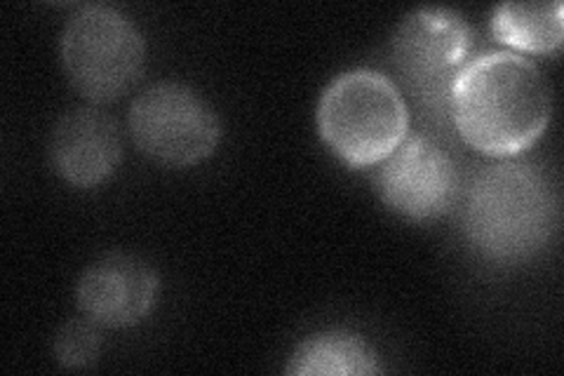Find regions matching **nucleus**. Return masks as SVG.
<instances>
[{"instance_id":"1","label":"nucleus","mask_w":564,"mask_h":376,"mask_svg":"<svg viewBox=\"0 0 564 376\" xmlns=\"http://www.w3.org/2000/svg\"><path fill=\"white\" fill-rule=\"evenodd\" d=\"M449 114L468 147L491 158L527 151L553 114L551 87L541 68L516 52L470 60L449 95Z\"/></svg>"},{"instance_id":"2","label":"nucleus","mask_w":564,"mask_h":376,"mask_svg":"<svg viewBox=\"0 0 564 376\" xmlns=\"http://www.w3.org/2000/svg\"><path fill=\"white\" fill-rule=\"evenodd\" d=\"M462 222L466 238L482 257L524 261L551 243L560 198L543 170L503 160L473 174Z\"/></svg>"},{"instance_id":"3","label":"nucleus","mask_w":564,"mask_h":376,"mask_svg":"<svg viewBox=\"0 0 564 376\" xmlns=\"http://www.w3.org/2000/svg\"><path fill=\"white\" fill-rule=\"evenodd\" d=\"M317 130L350 168L383 163L410 132V109L391 78L369 68L334 78L317 104Z\"/></svg>"},{"instance_id":"4","label":"nucleus","mask_w":564,"mask_h":376,"mask_svg":"<svg viewBox=\"0 0 564 376\" xmlns=\"http://www.w3.org/2000/svg\"><path fill=\"white\" fill-rule=\"evenodd\" d=\"M62 62L70 85L83 97L97 104L113 101L144 71V35L116 8L85 6L64 29Z\"/></svg>"},{"instance_id":"5","label":"nucleus","mask_w":564,"mask_h":376,"mask_svg":"<svg viewBox=\"0 0 564 376\" xmlns=\"http://www.w3.org/2000/svg\"><path fill=\"white\" fill-rule=\"evenodd\" d=\"M473 31L454 10L421 8L400 24L391 62L402 85L435 120L449 114L454 80L470 62Z\"/></svg>"},{"instance_id":"6","label":"nucleus","mask_w":564,"mask_h":376,"mask_svg":"<svg viewBox=\"0 0 564 376\" xmlns=\"http://www.w3.org/2000/svg\"><path fill=\"white\" fill-rule=\"evenodd\" d=\"M134 144L170 168H191L217 151L221 122L215 109L182 83H158L130 106Z\"/></svg>"},{"instance_id":"7","label":"nucleus","mask_w":564,"mask_h":376,"mask_svg":"<svg viewBox=\"0 0 564 376\" xmlns=\"http://www.w3.org/2000/svg\"><path fill=\"white\" fill-rule=\"evenodd\" d=\"M383 203L416 222L447 214L462 193V174L454 158L429 137H410L383 160L379 172Z\"/></svg>"},{"instance_id":"8","label":"nucleus","mask_w":564,"mask_h":376,"mask_svg":"<svg viewBox=\"0 0 564 376\" xmlns=\"http://www.w3.org/2000/svg\"><path fill=\"white\" fill-rule=\"evenodd\" d=\"M161 280L153 268L132 255H109L87 266L76 299L85 318L101 327H132L158 301Z\"/></svg>"},{"instance_id":"9","label":"nucleus","mask_w":564,"mask_h":376,"mask_svg":"<svg viewBox=\"0 0 564 376\" xmlns=\"http://www.w3.org/2000/svg\"><path fill=\"white\" fill-rule=\"evenodd\" d=\"M50 163L76 189H95L109 179L122 158L118 122L95 106L64 114L50 135Z\"/></svg>"},{"instance_id":"10","label":"nucleus","mask_w":564,"mask_h":376,"mask_svg":"<svg viewBox=\"0 0 564 376\" xmlns=\"http://www.w3.org/2000/svg\"><path fill=\"white\" fill-rule=\"evenodd\" d=\"M290 374L296 376H369L381 374L377 351L352 332L313 334L294 351Z\"/></svg>"},{"instance_id":"11","label":"nucleus","mask_w":564,"mask_h":376,"mask_svg":"<svg viewBox=\"0 0 564 376\" xmlns=\"http://www.w3.org/2000/svg\"><path fill=\"white\" fill-rule=\"evenodd\" d=\"M491 33L503 45L553 55L564 39L562 3H506L491 14Z\"/></svg>"},{"instance_id":"12","label":"nucleus","mask_w":564,"mask_h":376,"mask_svg":"<svg viewBox=\"0 0 564 376\" xmlns=\"http://www.w3.org/2000/svg\"><path fill=\"white\" fill-rule=\"evenodd\" d=\"M99 327L101 325H97L90 318L68 320L66 325H62L55 336V344H52L57 363L68 369L93 367L101 353Z\"/></svg>"}]
</instances>
